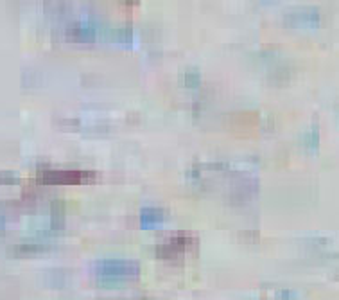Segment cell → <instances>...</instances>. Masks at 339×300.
Instances as JSON below:
<instances>
[{
	"label": "cell",
	"mask_w": 339,
	"mask_h": 300,
	"mask_svg": "<svg viewBox=\"0 0 339 300\" xmlns=\"http://www.w3.org/2000/svg\"><path fill=\"white\" fill-rule=\"evenodd\" d=\"M138 273V265L133 261H104L97 265V275L103 281H120Z\"/></svg>",
	"instance_id": "6da1fadb"
},
{
	"label": "cell",
	"mask_w": 339,
	"mask_h": 300,
	"mask_svg": "<svg viewBox=\"0 0 339 300\" xmlns=\"http://www.w3.org/2000/svg\"><path fill=\"white\" fill-rule=\"evenodd\" d=\"M187 246H189V237H185V236L174 237V239H169V241L163 243V245L160 246V255L171 257V255H174L176 252L185 250Z\"/></svg>",
	"instance_id": "7a4b0ae2"
},
{
	"label": "cell",
	"mask_w": 339,
	"mask_h": 300,
	"mask_svg": "<svg viewBox=\"0 0 339 300\" xmlns=\"http://www.w3.org/2000/svg\"><path fill=\"white\" fill-rule=\"evenodd\" d=\"M158 221H162V210H158V209H144L142 210V225L144 227H151Z\"/></svg>",
	"instance_id": "3957f363"
}]
</instances>
